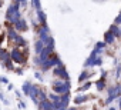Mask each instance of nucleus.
I'll return each instance as SVG.
<instances>
[{
  "label": "nucleus",
  "mask_w": 121,
  "mask_h": 110,
  "mask_svg": "<svg viewBox=\"0 0 121 110\" xmlns=\"http://www.w3.org/2000/svg\"><path fill=\"white\" fill-rule=\"evenodd\" d=\"M31 83L30 82H24V84H23V93L26 94V96H29V92H30V89H31Z\"/></svg>",
  "instance_id": "20"
},
{
  "label": "nucleus",
  "mask_w": 121,
  "mask_h": 110,
  "mask_svg": "<svg viewBox=\"0 0 121 110\" xmlns=\"http://www.w3.org/2000/svg\"><path fill=\"white\" fill-rule=\"evenodd\" d=\"M9 59H10V53H9L6 49H0V60L6 62V60H9Z\"/></svg>",
  "instance_id": "14"
},
{
  "label": "nucleus",
  "mask_w": 121,
  "mask_h": 110,
  "mask_svg": "<svg viewBox=\"0 0 121 110\" xmlns=\"http://www.w3.org/2000/svg\"><path fill=\"white\" fill-rule=\"evenodd\" d=\"M88 77H90L88 72H87V70H84V72H83V73L80 74V77H78V82H80V83H83V82H84V80H87Z\"/></svg>",
  "instance_id": "22"
},
{
  "label": "nucleus",
  "mask_w": 121,
  "mask_h": 110,
  "mask_svg": "<svg viewBox=\"0 0 121 110\" xmlns=\"http://www.w3.org/2000/svg\"><path fill=\"white\" fill-rule=\"evenodd\" d=\"M120 30H121V29H120L117 24H111V26H110V29H108V32H110V33H112L115 37H120Z\"/></svg>",
  "instance_id": "15"
},
{
  "label": "nucleus",
  "mask_w": 121,
  "mask_h": 110,
  "mask_svg": "<svg viewBox=\"0 0 121 110\" xmlns=\"http://www.w3.org/2000/svg\"><path fill=\"white\" fill-rule=\"evenodd\" d=\"M7 37H9V40H10V41H16V39L19 37V33L16 32V29L9 27V29H7Z\"/></svg>",
  "instance_id": "10"
},
{
  "label": "nucleus",
  "mask_w": 121,
  "mask_h": 110,
  "mask_svg": "<svg viewBox=\"0 0 121 110\" xmlns=\"http://www.w3.org/2000/svg\"><path fill=\"white\" fill-rule=\"evenodd\" d=\"M120 74H121V64L117 66V76L115 77H120Z\"/></svg>",
  "instance_id": "29"
},
{
  "label": "nucleus",
  "mask_w": 121,
  "mask_h": 110,
  "mask_svg": "<svg viewBox=\"0 0 121 110\" xmlns=\"http://www.w3.org/2000/svg\"><path fill=\"white\" fill-rule=\"evenodd\" d=\"M36 77H37V79H39V80H41V79H43V77H41V74H40V73H36Z\"/></svg>",
  "instance_id": "31"
},
{
  "label": "nucleus",
  "mask_w": 121,
  "mask_h": 110,
  "mask_svg": "<svg viewBox=\"0 0 121 110\" xmlns=\"http://www.w3.org/2000/svg\"><path fill=\"white\" fill-rule=\"evenodd\" d=\"M87 100H88V97H87L86 94L77 96V97H74V104H81V103H84V101H87Z\"/></svg>",
  "instance_id": "18"
},
{
  "label": "nucleus",
  "mask_w": 121,
  "mask_h": 110,
  "mask_svg": "<svg viewBox=\"0 0 121 110\" xmlns=\"http://www.w3.org/2000/svg\"><path fill=\"white\" fill-rule=\"evenodd\" d=\"M34 47H36V53H37V54H40V53L44 50V47H46V46H44V43L39 39V40L36 41V46H34Z\"/></svg>",
  "instance_id": "17"
},
{
  "label": "nucleus",
  "mask_w": 121,
  "mask_h": 110,
  "mask_svg": "<svg viewBox=\"0 0 121 110\" xmlns=\"http://www.w3.org/2000/svg\"><path fill=\"white\" fill-rule=\"evenodd\" d=\"M108 110H115V109H112V107H111V109H108Z\"/></svg>",
  "instance_id": "37"
},
{
  "label": "nucleus",
  "mask_w": 121,
  "mask_h": 110,
  "mask_svg": "<svg viewBox=\"0 0 121 110\" xmlns=\"http://www.w3.org/2000/svg\"><path fill=\"white\" fill-rule=\"evenodd\" d=\"M104 47H105V43H104V41H98V43L95 44V47H94V49H98V50H103Z\"/></svg>",
  "instance_id": "25"
},
{
  "label": "nucleus",
  "mask_w": 121,
  "mask_h": 110,
  "mask_svg": "<svg viewBox=\"0 0 121 110\" xmlns=\"http://www.w3.org/2000/svg\"><path fill=\"white\" fill-rule=\"evenodd\" d=\"M95 86H97L98 90H104V87H105V79H100V80H97V82H95Z\"/></svg>",
  "instance_id": "21"
},
{
  "label": "nucleus",
  "mask_w": 121,
  "mask_h": 110,
  "mask_svg": "<svg viewBox=\"0 0 121 110\" xmlns=\"http://www.w3.org/2000/svg\"><path fill=\"white\" fill-rule=\"evenodd\" d=\"M48 99H50V103L53 104L54 110H57V109L61 107V96H58L56 93H50L48 94Z\"/></svg>",
  "instance_id": "8"
},
{
  "label": "nucleus",
  "mask_w": 121,
  "mask_h": 110,
  "mask_svg": "<svg viewBox=\"0 0 121 110\" xmlns=\"http://www.w3.org/2000/svg\"><path fill=\"white\" fill-rule=\"evenodd\" d=\"M10 59H12V62L17 63V64H23V63L27 62V56L24 54V51H22L19 47H14V49L12 50V53H10Z\"/></svg>",
  "instance_id": "3"
},
{
  "label": "nucleus",
  "mask_w": 121,
  "mask_h": 110,
  "mask_svg": "<svg viewBox=\"0 0 121 110\" xmlns=\"http://www.w3.org/2000/svg\"><path fill=\"white\" fill-rule=\"evenodd\" d=\"M53 74L57 76V77H60V79L64 80V82H69V73H67V70L64 69V66H61V67H54Z\"/></svg>",
  "instance_id": "7"
},
{
  "label": "nucleus",
  "mask_w": 121,
  "mask_h": 110,
  "mask_svg": "<svg viewBox=\"0 0 121 110\" xmlns=\"http://www.w3.org/2000/svg\"><path fill=\"white\" fill-rule=\"evenodd\" d=\"M37 19H39V22H40V24L41 26H46L47 23H46V14H44V12L43 10H37Z\"/></svg>",
  "instance_id": "13"
},
{
  "label": "nucleus",
  "mask_w": 121,
  "mask_h": 110,
  "mask_svg": "<svg viewBox=\"0 0 121 110\" xmlns=\"http://www.w3.org/2000/svg\"><path fill=\"white\" fill-rule=\"evenodd\" d=\"M39 109H40V110H54V107H53V104L50 103V100H46V101L39 103Z\"/></svg>",
  "instance_id": "11"
},
{
  "label": "nucleus",
  "mask_w": 121,
  "mask_h": 110,
  "mask_svg": "<svg viewBox=\"0 0 121 110\" xmlns=\"http://www.w3.org/2000/svg\"><path fill=\"white\" fill-rule=\"evenodd\" d=\"M19 6H20V2H13V5L7 7L6 19H7V22H9V23H12V24H16V23L22 19V17H20Z\"/></svg>",
  "instance_id": "1"
},
{
  "label": "nucleus",
  "mask_w": 121,
  "mask_h": 110,
  "mask_svg": "<svg viewBox=\"0 0 121 110\" xmlns=\"http://www.w3.org/2000/svg\"><path fill=\"white\" fill-rule=\"evenodd\" d=\"M114 40H115V36L112 33H110V32H105V34H104V43L105 44H111V43H114Z\"/></svg>",
  "instance_id": "12"
},
{
  "label": "nucleus",
  "mask_w": 121,
  "mask_h": 110,
  "mask_svg": "<svg viewBox=\"0 0 121 110\" xmlns=\"http://www.w3.org/2000/svg\"><path fill=\"white\" fill-rule=\"evenodd\" d=\"M90 86H91V83H90V82H87V83H86V84H83L78 90H80V92H86V90H88V89H90Z\"/></svg>",
  "instance_id": "24"
},
{
  "label": "nucleus",
  "mask_w": 121,
  "mask_h": 110,
  "mask_svg": "<svg viewBox=\"0 0 121 110\" xmlns=\"http://www.w3.org/2000/svg\"><path fill=\"white\" fill-rule=\"evenodd\" d=\"M31 5H33V6H36V9H37V10H41V3H40V2H37V0H33Z\"/></svg>",
  "instance_id": "26"
},
{
  "label": "nucleus",
  "mask_w": 121,
  "mask_h": 110,
  "mask_svg": "<svg viewBox=\"0 0 121 110\" xmlns=\"http://www.w3.org/2000/svg\"><path fill=\"white\" fill-rule=\"evenodd\" d=\"M120 110H121V97H120Z\"/></svg>",
  "instance_id": "35"
},
{
  "label": "nucleus",
  "mask_w": 121,
  "mask_h": 110,
  "mask_svg": "<svg viewBox=\"0 0 121 110\" xmlns=\"http://www.w3.org/2000/svg\"><path fill=\"white\" fill-rule=\"evenodd\" d=\"M57 110H67V109H64V107H60V109H57Z\"/></svg>",
  "instance_id": "34"
},
{
  "label": "nucleus",
  "mask_w": 121,
  "mask_h": 110,
  "mask_svg": "<svg viewBox=\"0 0 121 110\" xmlns=\"http://www.w3.org/2000/svg\"><path fill=\"white\" fill-rule=\"evenodd\" d=\"M114 99H115V96H107V99H105V103H107V104H110V103H111Z\"/></svg>",
  "instance_id": "27"
},
{
  "label": "nucleus",
  "mask_w": 121,
  "mask_h": 110,
  "mask_svg": "<svg viewBox=\"0 0 121 110\" xmlns=\"http://www.w3.org/2000/svg\"><path fill=\"white\" fill-rule=\"evenodd\" d=\"M100 53H101V50L94 49V50H93V53H91V56L86 60L84 67H93V66H95V60L98 59V54H100Z\"/></svg>",
  "instance_id": "6"
},
{
  "label": "nucleus",
  "mask_w": 121,
  "mask_h": 110,
  "mask_svg": "<svg viewBox=\"0 0 121 110\" xmlns=\"http://www.w3.org/2000/svg\"><path fill=\"white\" fill-rule=\"evenodd\" d=\"M120 37H121V30H120Z\"/></svg>",
  "instance_id": "38"
},
{
  "label": "nucleus",
  "mask_w": 121,
  "mask_h": 110,
  "mask_svg": "<svg viewBox=\"0 0 121 110\" xmlns=\"http://www.w3.org/2000/svg\"><path fill=\"white\" fill-rule=\"evenodd\" d=\"M0 82H2V83H4V84H9V80H7L6 77H0Z\"/></svg>",
  "instance_id": "30"
},
{
  "label": "nucleus",
  "mask_w": 121,
  "mask_h": 110,
  "mask_svg": "<svg viewBox=\"0 0 121 110\" xmlns=\"http://www.w3.org/2000/svg\"><path fill=\"white\" fill-rule=\"evenodd\" d=\"M51 87H53V93L58 94V96H64L67 93H70V82H63V80H54L51 83Z\"/></svg>",
  "instance_id": "2"
},
{
  "label": "nucleus",
  "mask_w": 121,
  "mask_h": 110,
  "mask_svg": "<svg viewBox=\"0 0 121 110\" xmlns=\"http://www.w3.org/2000/svg\"><path fill=\"white\" fill-rule=\"evenodd\" d=\"M39 34H40V40L44 43V46H47L48 41H50V39H51V36H50V30H48V26H47V24H46V26H41L40 30H39Z\"/></svg>",
  "instance_id": "5"
},
{
  "label": "nucleus",
  "mask_w": 121,
  "mask_h": 110,
  "mask_svg": "<svg viewBox=\"0 0 121 110\" xmlns=\"http://www.w3.org/2000/svg\"><path fill=\"white\" fill-rule=\"evenodd\" d=\"M16 44H17V47H19V46H22V47H27V40L23 39L22 36H19V37L16 39Z\"/></svg>",
  "instance_id": "19"
},
{
  "label": "nucleus",
  "mask_w": 121,
  "mask_h": 110,
  "mask_svg": "<svg viewBox=\"0 0 121 110\" xmlns=\"http://www.w3.org/2000/svg\"><path fill=\"white\" fill-rule=\"evenodd\" d=\"M2 6H3V2H0V7H2Z\"/></svg>",
  "instance_id": "36"
},
{
  "label": "nucleus",
  "mask_w": 121,
  "mask_h": 110,
  "mask_svg": "<svg viewBox=\"0 0 121 110\" xmlns=\"http://www.w3.org/2000/svg\"><path fill=\"white\" fill-rule=\"evenodd\" d=\"M114 24H117V26H118V24H121V12H120V14L117 16V19H115V22H114Z\"/></svg>",
  "instance_id": "28"
},
{
  "label": "nucleus",
  "mask_w": 121,
  "mask_h": 110,
  "mask_svg": "<svg viewBox=\"0 0 121 110\" xmlns=\"http://www.w3.org/2000/svg\"><path fill=\"white\" fill-rule=\"evenodd\" d=\"M69 110H78V109H76V107H70Z\"/></svg>",
  "instance_id": "33"
},
{
  "label": "nucleus",
  "mask_w": 121,
  "mask_h": 110,
  "mask_svg": "<svg viewBox=\"0 0 121 110\" xmlns=\"http://www.w3.org/2000/svg\"><path fill=\"white\" fill-rule=\"evenodd\" d=\"M14 29H16V32L19 30V32H26L27 30V22H26V19H20L16 24H14Z\"/></svg>",
  "instance_id": "9"
},
{
  "label": "nucleus",
  "mask_w": 121,
  "mask_h": 110,
  "mask_svg": "<svg viewBox=\"0 0 121 110\" xmlns=\"http://www.w3.org/2000/svg\"><path fill=\"white\" fill-rule=\"evenodd\" d=\"M3 67H4V69H9V70H13V64H12V59H9V60H6V62H4V64H3Z\"/></svg>",
  "instance_id": "23"
},
{
  "label": "nucleus",
  "mask_w": 121,
  "mask_h": 110,
  "mask_svg": "<svg viewBox=\"0 0 121 110\" xmlns=\"http://www.w3.org/2000/svg\"><path fill=\"white\" fill-rule=\"evenodd\" d=\"M53 66H56V67H61V66H63V63H61V60H60L58 56H51L41 67H43V70H48V69L53 67Z\"/></svg>",
  "instance_id": "4"
},
{
  "label": "nucleus",
  "mask_w": 121,
  "mask_h": 110,
  "mask_svg": "<svg viewBox=\"0 0 121 110\" xmlns=\"http://www.w3.org/2000/svg\"><path fill=\"white\" fill-rule=\"evenodd\" d=\"M70 93H67V94H64V96H61V107H64V109H67V106H69V103H70Z\"/></svg>",
  "instance_id": "16"
},
{
  "label": "nucleus",
  "mask_w": 121,
  "mask_h": 110,
  "mask_svg": "<svg viewBox=\"0 0 121 110\" xmlns=\"http://www.w3.org/2000/svg\"><path fill=\"white\" fill-rule=\"evenodd\" d=\"M0 99H2V100H3V101H6V100H4V99H3V94H2V93H0ZM6 103H7V101H6Z\"/></svg>",
  "instance_id": "32"
}]
</instances>
